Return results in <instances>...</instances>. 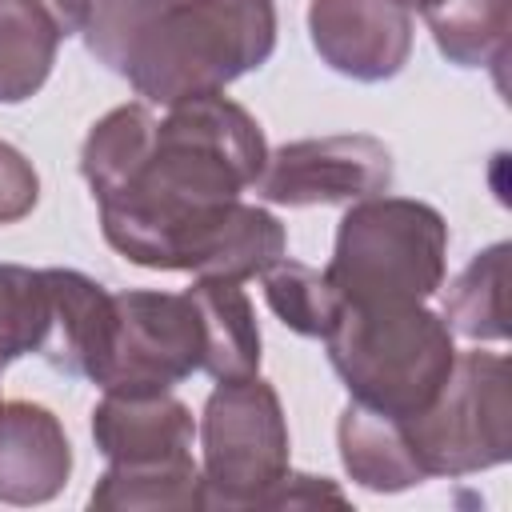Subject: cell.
I'll return each instance as SVG.
<instances>
[{"instance_id": "1", "label": "cell", "mask_w": 512, "mask_h": 512, "mask_svg": "<svg viewBox=\"0 0 512 512\" xmlns=\"http://www.w3.org/2000/svg\"><path fill=\"white\" fill-rule=\"evenodd\" d=\"M268 160L256 116L224 92L192 96L156 116L136 164L96 196L112 252L152 272L252 280L288 256L284 224L248 204Z\"/></svg>"}, {"instance_id": "2", "label": "cell", "mask_w": 512, "mask_h": 512, "mask_svg": "<svg viewBox=\"0 0 512 512\" xmlns=\"http://www.w3.org/2000/svg\"><path fill=\"white\" fill-rule=\"evenodd\" d=\"M276 32L272 0H96L80 28L84 48L160 108L264 68Z\"/></svg>"}, {"instance_id": "3", "label": "cell", "mask_w": 512, "mask_h": 512, "mask_svg": "<svg viewBox=\"0 0 512 512\" xmlns=\"http://www.w3.org/2000/svg\"><path fill=\"white\" fill-rule=\"evenodd\" d=\"M324 348L348 396L392 420L424 412L456 364L452 328L424 304H344Z\"/></svg>"}, {"instance_id": "4", "label": "cell", "mask_w": 512, "mask_h": 512, "mask_svg": "<svg viewBox=\"0 0 512 512\" xmlns=\"http://www.w3.org/2000/svg\"><path fill=\"white\" fill-rule=\"evenodd\" d=\"M448 224L412 196H368L336 224L328 284L344 304H424L444 288Z\"/></svg>"}, {"instance_id": "5", "label": "cell", "mask_w": 512, "mask_h": 512, "mask_svg": "<svg viewBox=\"0 0 512 512\" xmlns=\"http://www.w3.org/2000/svg\"><path fill=\"white\" fill-rule=\"evenodd\" d=\"M204 508H268L280 480L292 472V436L280 392L256 372L244 380H216L200 424Z\"/></svg>"}, {"instance_id": "6", "label": "cell", "mask_w": 512, "mask_h": 512, "mask_svg": "<svg viewBox=\"0 0 512 512\" xmlns=\"http://www.w3.org/2000/svg\"><path fill=\"white\" fill-rule=\"evenodd\" d=\"M420 472L476 476L512 460V372L500 352H456L436 400L400 420Z\"/></svg>"}, {"instance_id": "7", "label": "cell", "mask_w": 512, "mask_h": 512, "mask_svg": "<svg viewBox=\"0 0 512 512\" xmlns=\"http://www.w3.org/2000/svg\"><path fill=\"white\" fill-rule=\"evenodd\" d=\"M204 368V324L184 292H112V332L92 376L104 392H172Z\"/></svg>"}, {"instance_id": "8", "label": "cell", "mask_w": 512, "mask_h": 512, "mask_svg": "<svg viewBox=\"0 0 512 512\" xmlns=\"http://www.w3.org/2000/svg\"><path fill=\"white\" fill-rule=\"evenodd\" d=\"M392 188V152L368 132L308 136L268 152L256 196L280 208L356 204Z\"/></svg>"}, {"instance_id": "9", "label": "cell", "mask_w": 512, "mask_h": 512, "mask_svg": "<svg viewBox=\"0 0 512 512\" xmlns=\"http://www.w3.org/2000/svg\"><path fill=\"white\" fill-rule=\"evenodd\" d=\"M308 36L332 72L380 84L400 76L412 56V12L396 0H312Z\"/></svg>"}, {"instance_id": "10", "label": "cell", "mask_w": 512, "mask_h": 512, "mask_svg": "<svg viewBox=\"0 0 512 512\" xmlns=\"http://www.w3.org/2000/svg\"><path fill=\"white\" fill-rule=\"evenodd\" d=\"M92 440L120 468L172 464L192 456L196 420L172 392H104L92 408Z\"/></svg>"}, {"instance_id": "11", "label": "cell", "mask_w": 512, "mask_h": 512, "mask_svg": "<svg viewBox=\"0 0 512 512\" xmlns=\"http://www.w3.org/2000/svg\"><path fill=\"white\" fill-rule=\"evenodd\" d=\"M72 444L36 400H0V504H48L68 488Z\"/></svg>"}, {"instance_id": "12", "label": "cell", "mask_w": 512, "mask_h": 512, "mask_svg": "<svg viewBox=\"0 0 512 512\" xmlns=\"http://www.w3.org/2000/svg\"><path fill=\"white\" fill-rule=\"evenodd\" d=\"M44 280L52 292V324L40 360L64 376L92 380L112 332V292L76 268H44Z\"/></svg>"}, {"instance_id": "13", "label": "cell", "mask_w": 512, "mask_h": 512, "mask_svg": "<svg viewBox=\"0 0 512 512\" xmlns=\"http://www.w3.org/2000/svg\"><path fill=\"white\" fill-rule=\"evenodd\" d=\"M336 448L344 472L368 492H408L428 480L408 448L400 420L380 416L356 400L336 420Z\"/></svg>"}, {"instance_id": "14", "label": "cell", "mask_w": 512, "mask_h": 512, "mask_svg": "<svg viewBox=\"0 0 512 512\" xmlns=\"http://www.w3.org/2000/svg\"><path fill=\"white\" fill-rule=\"evenodd\" d=\"M204 324V368L212 380H244L260 372V324L236 280H192L188 288Z\"/></svg>"}, {"instance_id": "15", "label": "cell", "mask_w": 512, "mask_h": 512, "mask_svg": "<svg viewBox=\"0 0 512 512\" xmlns=\"http://www.w3.org/2000/svg\"><path fill=\"white\" fill-rule=\"evenodd\" d=\"M64 36L48 0H0V104H24L48 84Z\"/></svg>"}, {"instance_id": "16", "label": "cell", "mask_w": 512, "mask_h": 512, "mask_svg": "<svg viewBox=\"0 0 512 512\" xmlns=\"http://www.w3.org/2000/svg\"><path fill=\"white\" fill-rule=\"evenodd\" d=\"M88 508H116V512H192L204 508V476L200 464L172 460L148 468H120L108 464L104 476L88 492Z\"/></svg>"}, {"instance_id": "17", "label": "cell", "mask_w": 512, "mask_h": 512, "mask_svg": "<svg viewBox=\"0 0 512 512\" xmlns=\"http://www.w3.org/2000/svg\"><path fill=\"white\" fill-rule=\"evenodd\" d=\"M424 20L440 56L456 68H496L508 56L512 0H436Z\"/></svg>"}, {"instance_id": "18", "label": "cell", "mask_w": 512, "mask_h": 512, "mask_svg": "<svg viewBox=\"0 0 512 512\" xmlns=\"http://www.w3.org/2000/svg\"><path fill=\"white\" fill-rule=\"evenodd\" d=\"M504 284H508V244L496 240L476 252L456 280L444 288V324L464 340H508L504 324Z\"/></svg>"}, {"instance_id": "19", "label": "cell", "mask_w": 512, "mask_h": 512, "mask_svg": "<svg viewBox=\"0 0 512 512\" xmlns=\"http://www.w3.org/2000/svg\"><path fill=\"white\" fill-rule=\"evenodd\" d=\"M260 280H264L268 308L296 336L324 340L328 328L336 324L340 308H344V300L328 284V276L316 272V268H308V264H300V260H292V256H280L272 268L260 272Z\"/></svg>"}, {"instance_id": "20", "label": "cell", "mask_w": 512, "mask_h": 512, "mask_svg": "<svg viewBox=\"0 0 512 512\" xmlns=\"http://www.w3.org/2000/svg\"><path fill=\"white\" fill-rule=\"evenodd\" d=\"M52 324V292L44 268L0 264V376L20 356H40Z\"/></svg>"}, {"instance_id": "21", "label": "cell", "mask_w": 512, "mask_h": 512, "mask_svg": "<svg viewBox=\"0 0 512 512\" xmlns=\"http://www.w3.org/2000/svg\"><path fill=\"white\" fill-rule=\"evenodd\" d=\"M36 200H40V176L32 160L8 140H0V224H16L32 216Z\"/></svg>"}, {"instance_id": "22", "label": "cell", "mask_w": 512, "mask_h": 512, "mask_svg": "<svg viewBox=\"0 0 512 512\" xmlns=\"http://www.w3.org/2000/svg\"><path fill=\"white\" fill-rule=\"evenodd\" d=\"M320 500H332V504H344V492L324 480V476H308V472H288L280 480V488L272 492L268 508H308V504H320Z\"/></svg>"}, {"instance_id": "23", "label": "cell", "mask_w": 512, "mask_h": 512, "mask_svg": "<svg viewBox=\"0 0 512 512\" xmlns=\"http://www.w3.org/2000/svg\"><path fill=\"white\" fill-rule=\"evenodd\" d=\"M48 8L60 16L64 32H80L84 20H88V12L96 8V0H48Z\"/></svg>"}, {"instance_id": "24", "label": "cell", "mask_w": 512, "mask_h": 512, "mask_svg": "<svg viewBox=\"0 0 512 512\" xmlns=\"http://www.w3.org/2000/svg\"><path fill=\"white\" fill-rule=\"evenodd\" d=\"M396 4H400V8H408V12H428L436 0H396Z\"/></svg>"}]
</instances>
